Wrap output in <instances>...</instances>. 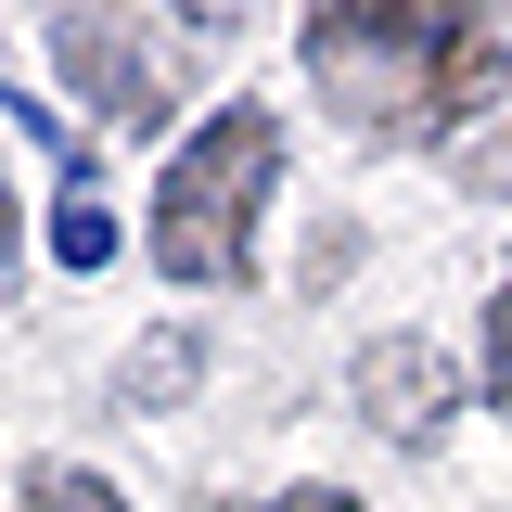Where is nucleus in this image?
Instances as JSON below:
<instances>
[{"label":"nucleus","mask_w":512,"mask_h":512,"mask_svg":"<svg viewBox=\"0 0 512 512\" xmlns=\"http://www.w3.org/2000/svg\"><path fill=\"white\" fill-rule=\"evenodd\" d=\"M269 180H282V128H269V103H218L205 141L167 154V192H154V269H167V282H244Z\"/></svg>","instance_id":"nucleus-2"},{"label":"nucleus","mask_w":512,"mask_h":512,"mask_svg":"<svg viewBox=\"0 0 512 512\" xmlns=\"http://www.w3.org/2000/svg\"><path fill=\"white\" fill-rule=\"evenodd\" d=\"M192 372V333H167V346H141V359H128V397H141V410H154V397H167V384Z\"/></svg>","instance_id":"nucleus-7"},{"label":"nucleus","mask_w":512,"mask_h":512,"mask_svg":"<svg viewBox=\"0 0 512 512\" xmlns=\"http://www.w3.org/2000/svg\"><path fill=\"white\" fill-rule=\"evenodd\" d=\"M487 397L512 410V282H500V308H487Z\"/></svg>","instance_id":"nucleus-8"},{"label":"nucleus","mask_w":512,"mask_h":512,"mask_svg":"<svg viewBox=\"0 0 512 512\" xmlns=\"http://www.w3.org/2000/svg\"><path fill=\"white\" fill-rule=\"evenodd\" d=\"M487 180H512V141H500V154H487Z\"/></svg>","instance_id":"nucleus-10"},{"label":"nucleus","mask_w":512,"mask_h":512,"mask_svg":"<svg viewBox=\"0 0 512 512\" xmlns=\"http://www.w3.org/2000/svg\"><path fill=\"white\" fill-rule=\"evenodd\" d=\"M359 397H372V423H384V436H410V448H423L448 410H461V372H448L423 333H384L372 359H359Z\"/></svg>","instance_id":"nucleus-4"},{"label":"nucleus","mask_w":512,"mask_h":512,"mask_svg":"<svg viewBox=\"0 0 512 512\" xmlns=\"http://www.w3.org/2000/svg\"><path fill=\"white\" fill-rule=\"evenodd\" d=\"M256 512H359L346 487H295V500H256Z\"/></svg>","instance_id":"nucleus-9"},{"label":"nucleus","mask_w":512,"mask_h":512,"mask_svg":"<svg viewBox=\"0 0 512 512\" xmlns=\"http://www.w3.org/2000/svg\"><path fill=\"white\" fill-rule=\"evenodd\" d=\"M308 77L346 103L372 141H448L512 90V13H461V0H346L308 13Z\"/></svg>","instance_id":"nucleus-1"},{"label":"nucleus","mask_w":512,"mask_h":512,"mask_svg":"<svg viewBox=\"0 0 512 512\" xmlns=\"http://www.w3.org/2000/svg\"><path fill=\"white\" fill-rule=\"evenodd\" d=\"M26 512H128V500L90 474V461H39V474H26Z\"/></svg>","instance_id":"nucleus-6"},{"label":"nucleus","mask_w":512,"mask_h":512,"mask_svg":"<svg viewBox=\"0 0 512 512\" xmlns=\"http://www.w3.org/2000/svg\"><path fill=\"white\" fill-rule=\"evenodd\" d=\"M52 256H64V269H103V256H116V205H103V180H90V167H77V180H64V205H52Z\"/></svg>","instance_id":"nucleus-5"},{"label":"nucleus","mask_w":512,"mask_h":512,"mask_svg":"<svg viewBox=\"0 0 512 512\" xmlns=\"http://www.w3.org/2000/svg\"><path fill=\"white\" fill-rule=\"evenodd\" d=\"M52 64H64L77 103H103V128H167V103H180V77L141 52L128 13H64V26H52Z\"/></svg>","instance_id":"nucleus-3"}]
</instances>
